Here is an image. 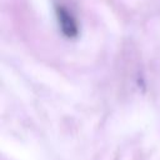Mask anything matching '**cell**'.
<instances>
[{
    "label": "cell",
    "instance_id": "obj_1",
    "mask_svg": "<svg viewBox=\"0 0 160 160\" xmlns=\"http://www.w3.org/2000/svg\"><path fill=\"white\" fill-rule=\"evenodd\" d=\"M56 14H58V19H59V24L61 26V30L68 36H74L76 34V24H75V20L70 16V14L62 6H59L56 9Z\"/></svg>",
    "mask_w": 160,
    "mask_h": 160
}]
</instances>
